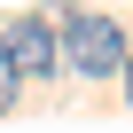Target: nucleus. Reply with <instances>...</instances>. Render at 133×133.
I'll return each instance as SVG.
<instances>
[{
  "instance_id": "f257e3e1",
  "label": "nucleus",
  "mask_w": 133,
  "mask_h": 133,
  "mask_svg": "<svg viewBox=\"0 0 133 133\" xmlns=\"http://www.w3.org/2000/svg\"><path fill=\"white\" fill-rule=\"evenodd\" d=\"M47 24H55V55L71 63L78 78H117L125 71V31H117V16H94V8H47Z\"/></svg>"
},
{
  "instance_id": "f03ea898",
  "label": "nucleus",
  "mask_w": 133,
  "mask_h": 133,
  "mask_svg": "<svg viewBox=\"0 0 133 133\" xmlns=\"http://www.w3.org/2000/svg\"><path fill=\"white\" fill-rule=\"evenodd\" d=\"M55 24L47 16H16L8 31H0V71L8 78H55Z\"/></svg>"
},
{
  "instance_id": "7ed1b4c3",
  "label": "nucleus",
  "mask_w": 133,
  "mask_h": 133,
  "mask_svg": "<svg viewBox=\"0 0 133 133\" xmlns=\"http://www.w3.org/2000/svg\"><path fill=\"white\" fill-rule=\"evenodd\" d=\"M8 110H16V78L0 71V117H8Z\"/></svg>"
},
{
  "instance_id": "20e7f679",
  "label": "nucleus",
  "mask_w": 133,
  "mask_h": 133,
  "mask_svg": "<svg viewBox=\"0 0 133 133\" xmlns=\"http://www.w3.org/2000/svg\"><path fill=\"white\" fill-rule=\"evenodd\" d=\"M125 102H133V55H125Z\"/></svg>"
}]
</instances>
